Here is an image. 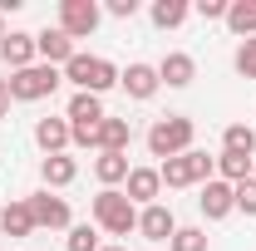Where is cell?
Returning a JSON list of instances; mask_svg holds the SVG:
<instances>
[{"instance_id":"obj_1","label":"cell","mask_w":256,"mask_h":251,"mask_svg":"<svg viewBox=\"0 0 256 251\" xmlns=\"http://www.w3.org/2000/svg\"><path fill=\"white\" fill-rule=\"evenodd\" d=\"M94 222L108 232V236H128V232H138V207L128 202L124 192L104 188V192L94 197Z\"/></svg>"},{"instance_id":"obj_2","label":"cell","mask_w":256,"mask_h":251,"mask_svg":"<svg viewBox=\"0 0 256 251\" xmlns=\"http://www.w3.org/2000/svg\"><path fill=\"white\" fill-rule=\"evenodd\" d=\"M64 79H74L79 94H104V89L118 84V69L108 60H98V54H74V60L64 64Z\"/></svg>"},{"instance_id":"obj_3","label":"cell","mask_w":256,"mask_h":251,"mask_svg":"<svg viewBox=\"0 0 256 251\" xmlns=\"http://www.w3.org/2000/svg\"><path fill=\"white\" fill-rule=\"evenodd\" d=\"M192 118H158V124L148 128V153L153 158H178V153H192Z\"/></svg>"},{"instance_id":"obj_4","label":"cell","mask_w":256,"mask_h":251,"mask_svg":"<svg viewBox=\"0 0 256 251\" xmlns=\"http://www.w3.org/2000/svg\"><path fill=\"white\" fill-rule=\"evenodd\" d=\"M212 168H217V158H207V153H178V158H168L158 168V178L168 182V188H192V182H212Z\"/></svg>"},{"instance_id":"obj_5","label":"cell","mask_w":256,"mask_h":251,"mask_svg":"<svg viewBox=\"0 0 256 251\" xmlns=\"http://www.w3.org/2000/svg\"><path fill=\"white\" fill-rule=\"evenodd\" d=\"M60 89V69L54 64H30V69H20L15 79H10V98H50Z\"/></svg>"},{"instance_id":"obj_6","label":"cell","mask_w":256,"mask_h":251,"mask_svg":"<svg viewBox=\"0 0 256 251\" xmlns=\"http://www.w3.org/2000/svg\"><path fill=\"white\" fill-rule=\"evenodd\" d=\"M60 30L69 40H89L98 30V5L94 0H60Z\"/></svg>"},{"instance_id":"obj_7","label":"cell","mask_w":256,"mask_h":251,"mask_svg":"<svg viewBox=\"0 0 256 251\" xmlns=\"http://www.w3.org/2000/svg\"><path fill=\"white\" fill-rule=\"evenodd\" d=\"M197 207H202V217H207V222H222L226 212H236V188L222 182V178H212V182H202Z\"/></svg>"},{"instance_id":"obj_8","label":"cell","mask_w":256,"mask_h":251,"mask_svg":"<svg viewBox=\"0 0 256 251\" xmlns=\"http://www.w3.org/2000/svg\"><path fill=\"white\" fill-rule=\"evenodd\" d=\"M25 202H30V212H34V226H50V232H64L69 226V202L64 197H50V188L25 197Z\"/></svg>"},{"instance_id":"obj_9","label":"cell","mask_w":256,"mask_h":251,"mask_svg":"<svg viewBox=\"0 0 256 251\" xmlns=\"http://www.w3.org/2000/svg\"><path fill=\"white\" fill-rule=\"evenodd\" d=\"M138 232H143L148 242H172V232H178V222H172V207H162V202L143 207V212H138Z\"/></svg>"},{"instance_id":"obj_10","label":"cell","mask_w":256,"mask_h":251,"mask_svg":"<svg viewBox=\"0 0 256 251\" xmlns=\"http://www.w3.org/2000/svg\"><path fill=\"white\" fill-rule=\"evenodd\" d=\"M34 54H44V64H69L79 50H74V40L64 30H40L34 34Z\"/></svg>"},{"instance_id":"obj_11","label":"cell","mask_w":256,"mask_h":251,"mask_svg":"<svg viewBox=\"0 0 256 251\" xmlns=\"http://www.w3.org/2000/svg\"><path fill=\"white\" fill-rule=\"evenodd\" d=\"M158 188H162V178H158V168H133V172H128V202H133V207H138V202H143V207H153V202H158Z\"/></svg>"},{"instance_id":"obj_12","label":"cell","mask_w":256,"mask_h":251,"mask_svg":"<svg viewBox=\"0 0 256 251\" xmlns=\"http://www.w3.org/2000/svg\"><path fill=\"white\" fill-rule=\"evenodd\" d=\"M118 84L128 89V98H153L162 79H158V69H153V64H128L124 74H118Z\"/></svg>"},{"instance_id":"obj_13","label":"cell","mask_w":256,"mask_h":251,"mask_svg":"<svg viewBox=\"0 0 256 251\" xmlns=\"http://www.w3.org/2000/svg\"><path fill=\"white\" fill-rule=\"evenodd\" d=\"M0 60L10 64L15 74H20V69H30V64H34V34L10 30V34H5V44H0Z\"/></svg>"},{"instance_id":"obj_14","label":"cell","mask_w":256,"mask_h":251,"mask_svg":"<svg viewBox=\"0 0 256 251\" xmlns=\"http://www.w3.org/2000/svg\"><path fill=\"white\" fill-rule=\"evenodd\" d=\"M98 124H104L98 94H74L69 98V128H98Z\"/></svg>"},{"instance_id":"obj_15","label":"cell","mask_w":256,"mask_h":251,"mask_svg":"<svg viewBox=\"0 0 256 251\" xmlns=\"http://www.w3.org/2000/svg\"><path fill=\"white\" fill-rule=\"evenodd\" d=\"M192 74H197V64H192V54H168V60L158 64V79L168 84V89H188Z\"/></svg>"},{"instance_id":"obj_16","label":"cell","mask_w":256,"mask_h":251,"mask_svg":"<svg viewBox=\"0 0 256 251\" xmlns=\"http://www.w3.org/2000/svg\"><path fill=\"white\" fill-rule=\"evenodd\" d=\"M34 143H40L50 158L64 153V143H69V124H64V118H40V124H34Z\"/></svg>"},{"instance_id":"obj_17","label":"cell","mask_w":256,"mask_h":251,"mask_svg":"<svg viewBox=\"0 0 256 251\" xmlns=\"http://www.w3.org/2000/svg\"><path fill=\"white\" fill-rule=\"evenodd\" d=\"M0 232H5V236H30V232H34L30 202H10V207L0 212Z\"/></svg>"},{"instance_id":"obj_18","label":"cell","mask_w":256,"mask_h":251,"mask_svg":"<svg viewBox=\"0 0 256 251\" xmlns=\"http://www.w3.org/2000/svg\"><path fill=\"white\" fill-rule=\"evenodd\" d=\"M128 118H104L98 124V153H128Z\"/></svg>"},{"instance_id":"obj_19","label":"cell","mask_w":256,"mask_h":251,"mask_svg":"<svg viewBox=\"0 0 256 251\" xmlns=\"http://www.w3.org/2000/svg\"><path fill=\"white\" fill-rule=\"evenodd\" d=\"M226 25L242 40H256V0H232L226 5Z\"/></svg>"},{"instance_id":"obj_20","label":"cell","mask_w":256,"mask_h":251,"mask_svg":"<svg viewBox=\"0 0 256 251\" xmlns=\"http://www.w3.org/2000/svg\"><path fill=\"white\" fill-rule=\"evenodd\" d=\"M94 172H98V182L104 188H114V182H128V153H98L94 158Z\"/></svg>"},{"instance_id":"obj_21","label":"cell","mask_w":256,"mask_h":251,"mask_svg":"<svg viewBox=\"0 0 256 251\" xmlns=\"http://www.w3.org/2000/svg\"><path fill=\"white\" fill-rule=\"evenodd\" d=\"M74 158H64V153H54V158H44V168H40V178H44V188H69L74 182Z\"/></svg>"},{"instance_id":"obj_22","label":"cell","mask_w":256,"mask_h":251,"mask_svg":"<svg viewBox=\"0 0 256 251\" xmlns=\"http://www.w3.org/2000/svg\"><path fill=\"white\" fill-rule=\"evenodd\" d=\"M222 153H236V158H256V133L246 124H232L222 133Z\"/></svg>"},{"instance_id":"obj_23","label":"cell","mask_w":256,"mask_h":251,"mask_svg":"<svg viewBox=\"0 0 256 251\" xmlns=\"http://www.w3.org/2000/svg\"><path fill=\"white\" fill-rule=\"evenodd\" d=\"M188 0H153V25L158 30H178L182 20H188Z\"/></svg>"},{"instance_id":"obj_24","label":"cell","mask_w":256,"mask_h":251,"mask_svg":"<svg viewBox=\"0 0 256 251\" xmlns=\"http://www.w3.org/2000/svg\"><path fill=\"white\" fill-rule=\"evenodd\" d=\"M252 162H256V158L222 153V158H217V172H222V182H232V188H236V182H246V178H252Z\"/></svg>"},{"instance_id":"obj_25","label":"cell","mask_w":256,"mask_h":251,"mask_svg":"<svg viewBox=\"0 0 256 251\" xmlns=\"http://www.w3.org/2000/svg\"><path fill=\"white\" fill-rule=\"evenodd\" d=\"M172 251H207V232L202 226H178L172 232Z\"/></svg>"},{"instance_id":"obj_26","label":"cell","mask_w":256,"mask_h":251,"mask_svg":"<svg viewBox=\"0 0 256 251\" xmlns=\"http://www.w3.org/2000/svg\"><path fill=\"white\" fill-rule=\"evenodd\" d=\"M69 251H98V232L94 226H69Z\"/></svg>"},{"instance_id":"obj_27","label":"cell","mask_w":256,"mask_h":251,"mask_svg":"<svg viewBox=\"0 0 256 251\" xmlns=\"http://www.w3.org/2000/svg\"><path fill=\"white\" fill-rule=\"evenodd\" d=\"M236 74H242V79H256V40H242V50H236Z\"/></svg>"},{"instance_id":"obj_28","label":"cell","mask_w":256,"mask_h":251,"mask_svg":"<svg viewBox=\"0 0 256 251\" xmlns=\"http://www.w3.org/2000/svg\"><path fill=\"white\" fill-rule=\"evenodd\" d=\"M236 207H242L246 217H256V178H246V182H236Z\"/></svg>"},{"instance_id":"obj_29","label":"cell","mask_w":256,"mask_h":251,"mask_svg":"<svg viewBox=\"0 0 256 251\" xmlns=\"http://www.w3.org/2000/svg\"><path fill=\"white\" fill-rule=\"evenodd\" d=\"M197 15L202 20H226V0H197Z\"/></svg>"},{"instance_id":"obj_30","label":"cell","mask_w":256,"mask_h":251,"mask_svg":"<svg viewBox=\"0 0 256 251\" xmlns=\"http://www.w3.org/2000/svg\"><path fill=\"white\" fill-rule=\"evenodd\" d=\"M108 15H118V20L138 15V0H108Z\"/></svg>"},{"instance_id":"obj_31","label":"cell","mask_w":256,"mask_h":251,"mask_svg":"<svg viewBox=\"0 0 256 251\" xmlns=\"http://www.w3.org/2000/svg\"><path fill=\"white\" fill-rule=\"evenodd\" d=\"M10 114V79H0V118Z\"/></svg>"},{"instance_id":"obj_32","label":"cell","mask_w":256,"mask_h":251,"mask_svg":"<svg viewBox=\"0 0 256 251\" xmlns=\"http://www.w3.org/2000/svg\"><path fill=\"white\" fill-rule=\"evenodd\" d=\"M0 44H5V15H0Z\"/></svg>"},{"instance_id":"obj_33","label":"cell","mask_w":256,"mask_h":251,"mask_svg":"<svg viewBox=\"0 0 256 251\" xmlns=\"http://www.w3.org/2000/svg\"><path fill=\"white\" fill-rule=\"evenodd\" d=\"M98 251H118V246H98Z\"/></svg>"},{"instance_id":"obj_34","label":"cell","mask_w":256,"mask_h":251,"mask_svg":"<svg viewBox=\"0 0 256 251\" xmlns=\"http://www.w3.org/2000/svg\"><path fill=\"white\" fill-rule=\"evenodd\" d=\"M252 178H256V162H252Z\"/></svg>"}]
</instances>
